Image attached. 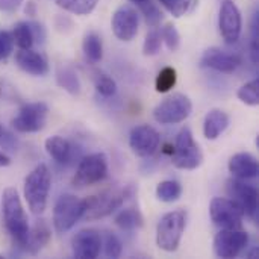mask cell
I'll return each mask as SVG.
<instances>
[{"mask_svg": "<svg viewBox=\"0 0 259 259\" xmlns=\"http://www.w3.org/2000/svg\"><path fill=\"white\" fill-rule=\"evenodd\" d=\"M138 26H140L138 14L134 8L127 5L120 6L114 12L111 20L112 32L120 41H132L138 33Z\"/></svg>", "mask_w": 259, "mask_h": 259, "instance_id": "15", "label": "cell"}, {"mask_svg": "<svg viewBox=\"0 0 259 259\" xmlns=\"http://www.w3.org/2000/svg\"><path fill=\"white\" fill-rule=\"evenodd\" d=\"M56 83L65 90L71 96H77L80 93V80L77 73L67 67V65H59L56 70Z\"/></svg>", "mask_w": 259, "mask_h": 259, "instance_id": "23", "label": "cell"}, {"mask_svg": "<svg viewBox=\"0 0 259 259\" xmlns=\"http://www.w3.org/2000/svg\"><path fill=\"white\" fill-rule=\"evenodd\" d=\"M85 58L91 62V64H97L102 61L103 58V46H102V39L96 32H90L85 35L83 38V44H82Z\"/></svg>", "mask_w": 259, "mask_h": 259, "instance_id": "24", "label": "cell"}, {"mask_svg": "<svg viewBox=\"0 0 259 259\" xmlns=\"http://www.w3.org/2000/svg\"><path fill=\"white\" fill-rule=\"evenodd\" d=\"M161 3L173 17L179 18L188 11L191 0H161Z\"/></svg>", "mask_w": 259, "mask_h": 259, "instance_id": "37", "label": "cell"}, {"mask_svg": "<svg viewBox=\"0 0 259 259\" xmlns=\"http://www.w3.org/2000/svg\"><path fill=\"white\" fill-rule=\"evenodd\" d=\"M171 161L179 170H196L203 162V153L194 141L190 127H184L178 134Z\"/></svg>", "mask_w": 259, "mask_h": 259, "instance_id": "5", "label": "cell"}, {"mask_svg": "<svg viewBox=\"0 0 259 259\" xmlns=\"http://www.w3.org/2000/svg\"><path fill=\"white\" fill-rule=\"evenodd\" d=\"M176 80H178L176 70L173 67H164L156 76L155 88L158 93H167L176 85Z\"/></svg>", "mask_w": 259, "mask_h": 259, "instance_id": "30", "label": "cell"}, {"mask_svg": "<svg viewBox=\"0 0 259 259\" xmlns=\"http://www.w3.org/2000/svg\"><path fill=\"white\" fill-rule=\"evenodd\" d=\"M129 2H132V3H137V5H141V3H144V2H149V0H129Z\"/></svg>", "mask_w": 259, "mask_h": 259, "instance_id": "44", "label": "cell"}, {"mask_svg": "<svg viewBox=\"0 0 259 259\" xmlns=\"http://www.w3.org/2000/svg\"><path fill=\"white\" fill-rule=\"evenodd\" d=\"M94 83H96V90L99 94H102L103 97H112L117 91V83L115 80L103 73V71H97L96 73V77H94Z\"/></svg>", "mask_w": 259, "mask_h": 259, "instance_id": "31", "label": "cell"}, {"mask_svg": "<svg viewBox=\"0 0 259 259\" xmlns=\"http://www.w3.org/2000/svg\"><path fill=\"white\" fill-rule=\"evenodd\" d=\"M138 6H140L141 14L144 15V20H146V23H147L149 26L156 27V26L161 23V20H162V12L159 11V8H158L155 3H152V2L149 0V2H144V3H141V5H138Z\"/></svg>", "mask_w": 259, "mask_h": 259, "instance_id": "32", "label": "cell"}, {"mask_svg": "<svg viewBox=\"0 0 259 259\" xmlns=\"http://www.w3.org/2000/svg\"><path fill=\"white\" fill-rule=\"evenodd\" d=\"M46 152L59 164H68L73 158L71 143L59 135H53L46 140Z\"/></svg>", "mask_w": 259, "mask_h": 259, "instance_id": "21", "label": "cell"}, {"mask_svg": "<svg viewBox=\"0 0 259 259\" xmlns=\"http://www.w3.org/2000/svg\"><path fill=\"white\" fill-rule=\"evenodd\" d=\"M55 3L67 12L76 15H88L96 9L99 0H55Z\"/></svg>", "mask_w": 259, "mask_h": 259, "instance_id": "25", "label": "cell"}, {"mask_svg": "<svg viewBox=\"0 0 259 259\" xmlns=\"http://www.w3.org/2000/svg\"><path fill=\"white\" fill-rule=\"evenodd\" d=\"M12 38H14V44H17L21 50L30 49L35 42V38H33L29 21H18L14 26Z\"/></svg>", "mask_w": 259, "mask_h": 259, "instance_id": "26", "label": "cell"}, {"mask_svg": "<svg viewBox=\"0 0 259 259\" xmlns=\"http://www.w3.org/2000/svg\"><path fill=\"white\" fill-rule=\"evenodd\" d=\"M49 106L42 102L26 103L20 108L17 117L12 120V127L20 134L39 132L47 121Z\"/></svg>", "mask_w": 259, "mask_h": 259, "instance_id": "9", "label": "cell"}, {"mask_svg": "<svg viewBox=\"0 0 259 259\" xmlns=\"http://www.w3.org/2000/svg\"><path fill=\"white\" fill-rule=\"evenodd\" d=\"M200 64L205 68H211L219 73L229 74L234 73L241 65V58L235 53H229L219 47H211L203 53Z\"/></svg>", "mask_w": 259, "mask_h": 259, "instance_id": "17", "label": "cell"}, {"mask_svg": "<svg viewBox=\"0 0 259 259\" xmlns=\"http://www.w3.org/2000/svg\"><path fill=\"white\" fill-rule=\"evenodd\" d=\"M228 194L252 220L258 219V190L241 179L228 181Z\"/></svg>", "mask_w": 259, "mask_h": 259, "instance_id": "12", "label": "cell"}, {"mask_svg": "<svg viewBox=\"0 0 259 259\" xmlns=\"http://www.w3.org/2000/svg\"><path fill=\"white\" fill-rule=\"evenodd\" d=\"M187 226V214L182 209L167 212L156 226V244L165 252L178 250Z\"/></svg>", "mask_w": 259, "mask_h": 259, "instance_id": "3", "label": "cell"}, {"mask_svg": "<svg viewBox=\"0 0 259 259\" xmlns=\"http://www.w3.org/2000/svg\"><path fill=\"white\" fill-rule=\"evenodd\" d=\"M193 111V103L188 96L176 93L164 99L155 109L153 117L161 124H178L185 121Z\"/></svg>", "mask_w": 259, "mask_h": 259, "instance_id": "7", "label": "cell"}, {"mask_svg": "<svg viewBox=\"0 0 259 259\" xmlns=\"http://www.w3.org/2000/svg\"><path fill=\"white\" fill-rule=\"evenodd\" d=\"M73 256L79 259H96L102 252V235L94 229L79 231L71 240Z\"/></svg>", "mask_w": 259, "mask_h": 259, "instance_id": "16", "label": "cell"}, {"mask_svg": "<svg viewBox=\"0 0 259 259\" xmlns=\"http://www.w3.org/2000/svg\"><path fill=\"white\" fill-rule=\"evenodd\" d=\"M108 176V158L105 153H91L85 156L76 170L73 185L77 188L102 182Z\"/></svg>", "mask_w": 259, "mask_h": 259, "instance_id": "8", "label": "cell"}, {"mask_svg": "<svg viewBox=\"0 0 259 259\" xmlns=\"http://www.w3.org/2000/svg\"><path fill=\"white\" fill-rule=\"evenodd\" d=\"M252 36H250V58L253 64H258L259 59V14L255 11L252 17V24H250Z\"/></svg>", "mask_w": 259, "mask_h": 259, "instance_id": "35", "label": "cell"}, {"mask_svg": "<svg viewBox=\"0 0 259 259\" xmlns=\"http://www.w3.org/2000/svg\"><path fill=\"white\" fill-rule=\"evenodd\" d=\"M258 255H259L258 247H255L250 253H247V256H249V258H258Z\"/></svg>", "mask_w": 259, "mask_h": 259, "instance_id": "43", "label": "cell"}, {"mask_svg": "<svg viewBox=\"0 0 259 259\" xmlns=\"http://www.w3.org/2000/svg\"><path fill=\"white\" fill-rule=\"evenodd\" d=\"M29 24H30V29H32V33H33L35 41L42 42L46 39V30H44V27L39 23H35V21H29Z\"/></svg>", "mask_w": 259, "mask_h": 259, "instance_id": "41", "label": "cell"}, {"mask_svg": "<svg viewBox=\"0 0 259 259\" xmlns=\"http://www.w3.org/2000/svg\"><path fill=\"white\" fill-rule=\"evenodd\" d=\"M85 200L73 194H62L53 209V228L58 234L70 231L80 219H83Z\"/></svg>", "mask_w": 259, "mask_h": 259, "instance_id": "6", "label": "cell"}, {"mask_svg": "<svg viewBox=\"0 0 259 259\" xmlns=\"http://www.w3.org/2000/svg\"><path fill=\"white\" fill-rule=\"evenodd\" d=\"M209 215L215 226L222 229H241L243 228V209L232 200L225 197L212 199L209 205Z\"/></svg>", "mask_w": 259, "mask_h": 259, "instance_id": "10", "label": "cell"}, {"mask_svg": "<svg viewBox=\"0 0 259 259\" xmlns=\"http://www.w3.org/2000/svg\"><path fill=\"white\" fill-rule=\"evenodd\" d=\"M127 197V190L124 188H109L85 200L83 219L88 222L100 220L112 212H115L124 203Z\"/></svg>", "mask_w": 259, "mask_h": 259, "instance_id": "4", "label": "cell"}, {"mask_svg": "<svg viewBox=\"0 0 259 259\" xmlns=\"http://www.w3.org/2000/svg\"><path fill=\"white\" fill-rule=\"evenodd\" d=\"M182 196V187L178 181H164L156 187V197L161 202L171 203Z\"/></svg>", "mask_w": 259, "mask_h": 259, "instance_id": "28", "label": "cell"}, {"mask_svg": "<svg viewBox=\"0 0 259 259\" xmlns=\"http://www.w3.org/2000/svg\"><path fill=\"white\" fill-rule=\"evenodd\" d=\"M50 240V229L44 222H36L35 226L32 229H29V235L27 240L23 246V250L30 253V255H36Z\"/></svg>", "mask_w": 259, "mask_h": 259, "instance_id": "22", "label": "cell"}, {"mask_svg": "<svg viewBox=\"0 0 259 259\" xmlns=\"http://www.w3.org/2000/svg\"><path fill=\"white\" fill-rule=\"evenodd\" d=\"M219 26L222 36L228 44H234L241 36L243 29V20L241 12L238 6L232 0H225L220 8V17H219Z\"/></svg>", "mask_w": 259, "mask_h": 259, "instance_id": "13", "label": "cell"}, {"mask_svg": "<svg viewBox=\"0 0 259 259\" xmlns=\"http://www.w3.org/2000/svg\"><path fill=\"white\" fill-rule=\"evenodd\" d=\"M159 141L161 138H159L158 131L149 124H141V126L134 127L129 135V146L132 152L141 158L152 156L158 150Z\"/></svg>", "mask_w": 259, "mask_h": 259, "instance_id": "14", "label": "cell"}, {"mask_svg": "<svg viewBox=\"0 0 259 259\" xmlns=\"http://www.w3.org/2000/svg\"><path fill=\"white\" fill-rule=\"evenodd\" d=\"M2 212L6 231L12 237L14 243L23 249L30 228L18 191L12 187L6 188L2 194Z\"/></svg>", "mask_w": 259, "mask_h": 259, "instance_id": "1", "label": "cell"}, {"mask_svg": "<svg viewBox=\"0 0 259 259\" xmlns=\"http://www.w3.org/2000/svg\"><path fill=\"white\" fill-rule=\"evenodd\" d=\"M103 246H105V255L108 258H120L123 252V246L120 238L112 232H105L103 235Z\"/></svg>", "mask_w": 259, "mask_h": 259, "instance_id": "33", "label": "cell"}, {"mask_svg": "<svg viewBox=\"0 0 259 259\" xmlns=\"http://www.w3.org/2000/svg\"><path fill=\"white\" fill-rule=\"evenodd\" d=\"M115 225L123 231H135L143 226V217L137 209L127 208L117 214Z\"/></svg>", "mask_w": 259, "mask_h": 259, "instance_id": "27", "label": "cell"}, {"mask_svg": "<svg viewBox=\"0 0 259 259\" xmlns=\"http://www.w3.org/2000/svg\"><path fill=\"white\" fill-rule=\"evenodd\" d=\"M229 171L234 178L241 181L255 179L258 176L259 164L253 155L247 152H240L229 159Z\"/></svg>", "mask_w": 259, "mask_h": 259, "instance_id": "18", "label": "cell"}, {"mask_svg": "<svg viewBox=\"0 0 259 259\" xmlns=\"http://www.w3.org/2000/svg\"><path fill=\"white\" fill-rule=\"evenodd\" d=\"M249 235L243 229H222L214 238V253L219 258H235L247 246Z\"/></svg>", "mask_w": 259, "mask_h": 259, "instance_id": "11", "label": "cell"}, {"mask_svg": "<svg viewBox=\"0 0 259 259\" xmlns=\"http://www.w3.org/2000/svg\"><path fill=\"white\" fill-rule=\"evenodd\" d=\"M161 36L162 39L165 41V46L168 50L171 52H176L179 49V44H181V35L178 32V29L173 26V24H167L162 32H161Z\"/></svg>", "mask_w": 259, "mask_h": 259, "instance_id": "36", "label": "cell"}, {"mask_svg": "<svg viewBox=\"0 0 259 259\" xmlns=\"http://www.w3.org/2000/svg\"><path fill=\"white\" fill-rule=\"evenodd\" d=\"M9 164H11V158L6 153L0 152V167H8Z\"/></svg>", "mask_w": 259, "mask_h": 259, "instance_id": "42", "label": "cell"}, {"mask_svg": "<svg viewBox=\"0 0 259 259\" xmlns=\"http://www.w3.org/2000/svg\"><path fill=\"white\" fill-rule=\"evenodd\" d=\"M0 147L11 153L17 152V149H18L17 137L11 131H8L3 124H0Z\"/></svg>", "mask_w": 259, "mask_h": 259, "instance_id": "38", "label": "cell"}, {"mask_svg": "<svg viewBox=\"0 0 259 259\" xmlns=\"http://www.w3.org/2000/svg\"><path fill=\"white\" fill-rule=\"evenodd\" d=\"M14 50V38L12 33L6 30H0V61L9 58Z\"/></svg>", "mask_w": 259, "mask_h": 259, "instance_id": "39", "label": "cell"}, {"mask_svg": "<svg viewBox=\"0 0 259 259\" xmlns=\"http://www.w3.org/2000/svg\"><path fill=\"white\" fill-rule=\"evenodd\" d=\"M229 126V115L222 109H212L203 121V134L208 140H217Z\"/></svg>", "mask_w": 259, "mask_h": 259, "instance_id": "20", "label": "cell"}, {"mask_svg": "<svg viewBox=\"0 0 259 259\" xmlns=\"http://www.w3.org/2000/svg\"><path fill=\"white\" fill-rule=\"evenodd\" d=\"M238 99L249 105V106H258L259 105V79H253L250 82H247L246 85H243L238 90Z\"/></svg>", "mask_w": 259, "mask_h": 259, "instance_id": "29", "label": "cell"}, {"mask_svg": "<svg viewBox=\"0 0 259 259\" xmlns=\"http://www.w3.org/2000/svg\"><path fill=\"white\" fill-rule=\"evenodd\" d=\"M23 0H0V11L3 12H14L21 6Z\"/></svg>", "mask_w": 259, "mask_h": 259, "instance_id": "40", "label": "cell"}, {"mask_svg": "<svg viewBox=\"0 0 259 259\" xmlns=\"http://www.w3.org/2000/svg\"><path fill=\"white\" fill-rule=\"evenodd\" d=\"M161 42H162V36L161 32H158L156 29L150 30L144 39V46H143V53L146 56H153L161 50Z\"/></svg>", "mask_w": 259, "mask_h": 259, "instance_id": "34", "label": "cell"}, {"mask_svg": "<svg viewBox=\"0 0 259 259\" xmlns=\"http://www.w3.org/2000/svg\"><path fill=\"white\" fill-rule=\"evenodd\" d=\"M52 176L46 164H38L24 179V199L33 214H42L47 206Z\"/></svg>", "mask_w": 259, "mask_h": 259, "instance_id": "2", "label": "cell"}, {"mask_svg": "<svg viewBox=\"0 0 259 259\" xmlns=\"http://www.w3.org/2000/svg\"><path fill=\"white\" fill-rule=\"evenodd\" d=\"M15 62L24 73L32 76H44L49 71V64L46 58L41 53L30 49H20V52L15 53Z\"/></svg>", "mask_w": 259, "mask_h": 259, "instance_id": "19", "label": "cell"}]
</instances>
